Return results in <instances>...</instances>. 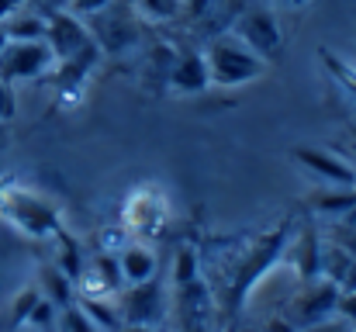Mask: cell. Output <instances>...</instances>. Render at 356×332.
<instances>
[{
  "label": "cell",
  "instance_id": "cell-19",
  "mask_svg": "<svg viewBox=\"0 0 356 332\" xmlns=\"http://www.w3.org/2000/svg\"><path fill=\"white\" fill-rule=\"evenodd\" d=\"M135 10L149 21H177L184 14V0H135Z\"/></svg>",
  "mask_w": 356,
  "mask_h": 332
},
{
  "label": "cell",
  "instance_id": "cell-1",
  "mask_svg": "<svg viewBox=\"0 0 356 332\" xmlns=\"http://www.w3.org/2000/svg\"><path fill=\"white\" fill-rule=\"evenodd\" d=\"M208 59V73H211V87H245L252 80H259L266 73V59L256 56L238 35L222 31L211 38V45L204 49Z\"/></svg>",
  "mask_w": 356,
  "mask_h": 332
},
{
  "label": "cell",
  "instance_id": "cell-22",
  "mask_svg": "<svg viewBox=\"0 0 356 332\" xmlns=\"http://www.w3.org/2000/svg\"><path fill=\"white\" fill-rule=\"evenodd\" d=\"M197 280V253L194 249H180L177 253V267H173V284L177 287H187V284H194Z\"/></svg>",
  "mask_w": 356,
  "mask_h": 332
},
{
  "label": "cell",
  "instance_id": "cell-8",
  "mask_svg": "<svg viewBox=\"0 0 356 332\" xmlns=\"http://www.w3.org/2000/svg\"><path fill=\"white\" fill-rule=\"evenodd\" d=\"M294 159L315 180H322L325 187H356V166L346 163L343 156H336V152H325V149H315V145H301V149H294Z\"/></svg>",
  "mask_w": 356,
  "mask_h": 332
},
{
  "label": "cell",
  "instance_id": "cell-9",
  "mask_svg": "<svg viewBox=\"0 0 356 332\" xmlns=\"http://www.w3.org/2000/svg\"><path fill=\"white\" fill-rule=\"evenodd\" d=\"M118 312L131 326H156L163 319V287H159V280L152 277L145 284H131L121 298Z\"/></svg>",
  "mask_w": 356,
  "mask_h": 332
},
{
  "label": "cell",
  "instance_id": "cell-28",
  "mask_svg": "<svg viewBox=\"0 0 356 332\" xmlns=\"http://www.w3.org/2000/svg\"><path fill=\"white\" fill-rule=\"evenodd\" d=\"M218 3H222V0H184V14H187L191 21H201V17H208Z\"/></svg>",
  "mask_w": 356,
  "mask_h": 332
},
{
  "label": "cell",
  "instance_id": "cell-36",
  "mask_svg": "<svg viewBox=\"0 0 356 332\" xmlns=\"http://www.w3.org/2000/svg\"><path fill=\"white\" fill-rule=\"evenodd\" d=\"M229 332H259V329H245V326H236V329H229Z\"/></svg>",
  "mask_w": 356,
  "mask_h": 332
},
{
  "label": "cell",
  "instance_id": "cell-13",
  "mask_svg": "<svg viewBox=\"0 0 356 332\" xmlns=\"http://www.w3.org/2000/svg\"><path fill=\"white\" fill-rule=\"evenodd\" d=\"M97 21H101V28H97V45L104 49V52H124L128 45H135V24H131V17H115V10L108 7L104 14H97Z\"/></svg>",
  "mask_w": 356,
  "mask_h": 332
},
{
  "label": "cell",
  "instance_id": "cell-10",
  "mask_svg": "<svg viewBox=\"0 0 356 332\" xmlns=\"http://www.w3.org/2000/svg\"><path fill=\"white\" fill-rule=\"evenodd\" d=\"M166 87L173 94H204L211 87V73H208V59L201 49H177L173 70Z\"/></svg>",
  "mask_w": 356,
  "mask_h": 332
},
{
  "label": "cell",
  "instance_id": "cell-4",
  "mask_svg": "<svg viewBox=\"0 0 356 332\" xmlns=\"http://www.w3.org/2000/svg\"><path fill=\"white\" fill-rule=\"evenodd\" d=\"M52 70H56V56L45 45V38H38V42H14V38H7V45L0 49V77L7 84L42 80Z\"/></svg>",
  "mask_w": 356,
  "mask_h": 332
},
{
  "label": "cell",
  "instance_id": "cell-2",
  "mask_svg": "<svg viewBox=\"0 0 356 332\" xmlns=\"http://www.w3.org/2000/svg\"><path fill=\"white\" fill-rule=\"evenodd\" d=\"M0 219L7 225H14L17 232L31 235V239H56V232L63 228L59 212L52 201L17 187V184H7L0 191Z\"/></svg>",
  "mask_w": 356,
  "mask_h": 332
},
{
  "label": "cell",
  "instance_id": "cell-7",
  "mask_svg": "<svg viewBox=\"0 0 356 332\" xmlns=\"http://www.w3.org/2000/svg\"><path fill=\"white\" fill-rule=\"evenodd\" d=\"M45 45L52 49L56 63H66L87 45H94V35H90V24L76 17L73 10H52L45 14Z\"/></svg>",
  "mask_w": 356,
  "mask_h": 332
},
{
  "label": "cell",
  "instance_id": "cell-17",
  "mask_svg": "<svg viewBox=\"0 0 356 332\" xmlns=\"http://www.w3.org/2000/svg\"><path fill=\"white\" fill-rule=\"evenodd\" d=\"M80 308L87 312V319H90L101 332H118L121 326H124L118 305H108L104 298H80Z\"/></svg>",
  "mask_w": 356,
  "mask_h": 332
},
{
  "label": "cell",
  "instance_id": "cell-29",
  "mask_svg": "<svg viewBox=\"0 0 356 332\" xmlns=\"http://www.w3.org/2000/svg\"><path fill=\"white\" fill-rule=\"evenodd\" d=\"M339 315H346L356 326V287L353 291H343V298H339Z\"/></svg>",
  "mask_w": 356,
  "mask_h": 332
},
{
  "label": "cell",
  "instance_id": "cell-25",
  "mask_svg": "<svg viewBox=\"0 0 356 332\" xmlns=\"http://www.w3.org/2000/svg\"><path fill=\"white\" fill-rule=\"evenodd\" d=\"M14 114H17V97H14V84H7V80L0 77V125L14 121Z\"/></svg>",
  "mask_w": 356,
  "mask_h": 332
},
{
  "label": "cell",
  "instance_id": "cell-37",
  "mask_svg": "<svg viewBox=\"0 0 356 332\" xmlns=\"http://www.w3.org/2000/svg\"><path fill=\"white\" fill-rule=\"evenodd\" d=\"M21 332H35V329H21Z\"/></svg>",
  "mask_w": 356,
  "mask_h": 332
},
{
  "label": "cell",
  "instance_id": "cell-31",
  "mask_svg": "<svg viewBox=\"0 0 356 332\" xmlns=\"http://www.w3.org/2000/svg\"><path fill=\"white\" fill-rule=\"evenodd\" d=\"M24 3H28V0H0V24H3L10 14H17Z\"/></svg>",
  "mask_w": 356,
  "mask_h": 332
},
{
  "label": "cell",
  "instance_id": "cell-21",
  "mask_svg": "<svg viewBox=\"0 0 356 332\" xmlns=\"http://www.w3.org/2000/svg\"><path fill=\"white\" fill-rule=\"evenodd\" d=\"M56 332H101L90 319H87V312L73 301V305H66V308H59V329Z\"/></svg>",
  "mask_w": 356,
  "mask_h": 332
},
{
  "label": "cell",
  "instance_id": "cell-38",
  "mask_svg": "<svg viewBox=\"0 0 356 332\" xmlns=\"http://www.w3.org/2000/svg\"><path fill=\"white\" fill-rule=\"evenodd\" d=\"M353 332H356V329H353Z\"/></svg>",
  "mask_w": 356,
  "mask_h": 332
},
{
  "label": "cell",
  "instance_id": "cell-14",
  "mask_svg": "<svg viewBox=\"0 0 356 332\" xmlns=\"http://www.w3.org/2000/svg\"><path fill=\"white\" fill-rule=\"evenodd\" d=\"M3 31L14 42H38V38H45V14L24 3L17 14H10L3 21Z\"/></svg>",
  "mask_w": 356,
  "mask_h": 332
},
{
  "label": "cell",
  "instance_id": "cell-6",
  "mask_svg": "<svg viewBox=\"0 0 356 332\" xmlns=\"http://www.w3.org/2000/svg\"><path fill=\"white\" fill-rule=\"evenodd\" d=\"M232 35H238L256 56L270 59L280 52L284 45V31H280V21L273 17L270 7H242L238 17L232 21Z\"/></svg>",
  "mask_w": 356,
  "mask_h": 332
},
{
  "label": "cell",
  "instance_id": "cell-18",
  "mask_svg": "<svg viewBox=\"0 0 356 332\" xmlns=\"http://www.w3.org/2000/svg\"><path fill=\"white\" fill-rule=\"evenodd\" d=\"M56 242L63 246V253H59V263H56V267H59V270H63V274H66L73 284H76V280H80V274H83V256H80V246H76V239H73L66 228H59V232H56Z\"/></svg>",
  "mask_w": 356,
  "mask_h": 332
},
{
  "label": "cell",
  "instance_id": "cell-15",
  "mask_svg": "<svg viewBox=\"0 0 356 332\" xmlns=\"http://www.w3.org/2000/svg\"><path fill=\"white\" fill-rule=\"evenodd\" d=\"M308 208L322 215H350L356 212V187H322L308 194Z\"/></svg>",
  "mask_w": 356,
  "mask_h": 332
},
{
  "label": "cell",
  "instance_id": "cell-20",
  "mask_svg": "<svg viewBox=\"0 0 356 332\" xmlns=\"http://www.w3.org/2000/svg\"><path fill=\"white\" fill-rule=\"evenodd\" d=\"M21 329H35V332H56L59 329V308L49 301V298H38V305L31 308L28 322Z\"/></svg>",
  "mask_w": 356,
  "mask_h": 332
},
{
  "label": "cell",
  "instance_id": "cell-3",
  "mask_svg": "<svg viewBox=\"0 0 356 332\" xmlns=\"http://www.w3.org/2000/svg\"><path fill=\"white\" fill-rule=\"evenodd\" d=\"M287 242H291V225L284 221L280 228H273L270 235H263V239L242 256V267H238L236 280H232V312L242 308V301L252 294V287H256V284L266 277V270L284 256Z\"/></svg>",
  "mask_w": 356,
  "mask_h": 332
},
{
  "label": "cell",
  "instance_id": "cell-32",
  "mask_svg": "<svg viewBox=\"0 0 356 332\" xmlns=\"http://www.w3.org/2000/svg\"><path fill=\"white\" fill-rule=\"evenodd\" d=\"M184 332H211V329H208V322H204V319H191V322L184 326Z\"/></svg>",
  "mask_w": 356,
  "mask_h": 332
},
{
  "label": "cell",
  "instance_id": "cell-35",
  "mask_svg": "<svg viewBox=\"0 0 356 332\" xmlns=\"http://www.w3.org/2000/svg\"><path fill=\"white\" fill-rule=\"evenodd\" d=\"M7 45V31H3V24H0V49Z\"/></svg>",
  "mask_w": 356,
  "mask_h": 332
},
{
  "label": "cell",
  "instance_id": "cell-33",
  "mask_svg": "<svg viewBox=\"0 0 356 332\" xmlns=\"http://www.w3.org/2000/svg\"><path fill=\"white\" fill-rule=\"evenodd\" d=\"M118 332H156V329H152V326H131V322H124Z\"/></svg>",
  "mask_w": 356,
  "mask_h": 332
},
{
  "label": "cell",
  "instance_id": "cell-34",
  "mask_svg": "<svg viewBox=\"0 0 356 332\" xmlns=\"http://www.w3.org/2000/svg\"><path fill=\"white\" fill-rule=\"evenodd\" d=\"M277 3H287V7H308L312 0H277Z\"/></svg>",
  "mask_w": 356,
  "mask_h": 332
},
{
  "label": "cell",
  "instance_id": "cell-16",
  "mask_svg": "<svg viewBox=\"0 0 356 332\" xmlns=\"http://www.w3.org/2000/svg\"><path fill=\"white\" fill-rule=\"evenodd\" d=\"M73 287H76V284H73L59 267H45V270H42V291H45L42 298H49L56 308L73 305Z\"/></svg>",
  "mask_w": 356,
  "mask_h": 332
},
{
  "label": "cell",
  "instance_id": "cell-5",
  "mask_svg": "<svg viewBox=\"0 0 356 332\" xmlns=\"http://www.w3.org/2000/svg\"><path fill=\"white\" fill-rule=\"evenodd\" d=\"M339 298H343V284L322 274L318 280H308V284L298 291V298H294L287 319H291L298 329L315 326V322H325V319L339 315Z\"/></svg>",
  "mask_w": 356,
  "mask_h": 332
},
{
  "label": "cell",
  "instance_id": "cell-23",
  "mask_svg": "<svg viewBox=\"0 0 356 332\" xmlns=\"http://www.w3.org/2000/svg\"><path fill=\"white\" fill-rule=\"evenodd\" d=\"M38 298H42L38 287H24V291L14 298V305H10V326H14V329H21V326L28 322V315H31V308L38 305Z\"/></svg>",
  "mask_w": 356,
  "mask_h": 332
},
{
  "label": "cell",
  "instance_id": "cell-30",
  "mask_svg": "<svg viewBox=\"0 0 356 332\" xmlns=\"http://www.w3.org/2000/svg\"><path fill=\"white\" fill-rule=\"evenodd\" d=\"M263 332H298V326H294V322H291L287 315H280V319H270Z\"/></svg>",
  "mask_w": 356,
  "mask_h": 332
},
{
  "label": "cell",
  "instance_id": "cell-27",
  "mask_svg": "<svg viewBox=\"0 0 356 332\" xmlns=\"http://www.w3.org/2000/svg\"><path fill=\"white\" fill-rule=\"evenodd\" d=\"M322 59L329 63V70H332V73H336V77H339V80H343V84H346V87H350V90L356 94V70L343 66V59H336L332 52H322Z\"/></svg>",
  "mask_w": 356,
  "mask_h": 332
},
{
  "label": "cell",
  "instance_id": "cell-11",
  "mask_svg": "<svg viewBox=\"0 0 356 332\" xmlns=\"http://www.w3.org/2000/svg\"><path fill=\"white\" fill-rule=\"evenodd\" d=\"M97 59H101V45L94 42V45H87L83 52H76L73 59L56 63V87H59L63 94L80 90V87H83V80L90 77V70L97 66Z\"/></svg>",
  "mask_w": 356,
  "mask_h": 332
},
{
  "label": "cell",
  "instance_id": "cell-26",
  "mask_svg": "<svg viewBox=\"0 0 356 332\" xmlns=\"http://www.w3.org/2000/svg\"><path fill=\"white\" fill-rule=\"evenodd\" d=\"M356 326L346 319V315H332V319H325V322H315V326H305V329L298 332H353Z\"/></svg>",
  "mask_w": 356,
  "mask_h": 332
},
{
  "label": "cell",
  "instance_id": "cell-24",
  "mask_svg": "<svg viewBox=\"0 0 356 332\" xmlns=\"http://www.w3.org/2000/svg\"><path fill=\"white\" fill-rule=\"evenodd\" d=\"M115 0H70L66 3V10H73L76 17H83V21H90V17H97V14H104L108 7H111Z\"/></svg>",
  "mask_w": 356,
  "mask_h": 332
},
{
  "label": "cell",
  "instance_id": "cell-12",
  "mask_svg": "<svg viewBox=\"0 0 356 332\" xmlns=\"http://www.w3.org/2000/svg\"><path fill=\"white\" fill-rule=\"evenodd\" d=\"M118 270H121V280L131 287V284H145L156 277L159 263H156V253L149 246H138V242H128L124 249L118 253Z\"/></svg>",
  "mask_w": 356,
  "mask_h": 332
}]
</instances>
